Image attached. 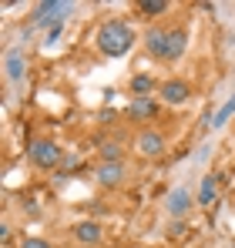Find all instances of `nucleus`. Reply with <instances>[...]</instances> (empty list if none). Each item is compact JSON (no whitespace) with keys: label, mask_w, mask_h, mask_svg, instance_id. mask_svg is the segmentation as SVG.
Here are the masks:
<instances>
[{"label":"nucleus","mask_w":235,"mask_h":248,"mask_svg":"<svg viewBox=\"0 0 235 248\" xmlns=\"http://www.w3.org/2000/svg\"><path fill=\"white\" fill-rule=\"evenodd\" d=\"M145 44H148V50H151L155 57H165V54H168V31L151 27V31H148V37H145Z\"/></svg>","instance_id":"1a4fd4ad"},{"label":"nucleus","mask_w":235,"mask_h":248,"mask_svg":"<svg viewBox=\"0 0 235 248\" xmlns=\"http://www.w3.org/2000/svg\"><path fill=\"white\" fill-rule=\"evenodd\" d=\"M74 232H78V242H84V245L101 242V225H98V221H81Z\"/></svg>","instance_id":"f8f14e48"},{"label":"nucleus","mask_w":235,"mask_h":248,"mask_svg":"<svg viewBox=\"0 0 235 248\" xmlns=\"http://www.w3.org/2000/svg\"><path fill=\"white\" fill-rule=\"evenodd\" d=\"M121 178H124V165L121 161H104V165L98 168V181L101 185H121Z\"/></svg>","instance_id":"6e6552de"},{"label":"nucleus","mask_w":235,"mask_h":248,"mask_svg":"<svg viewBox=\"0 0 235 248\" xmlns=\"http://www.w3.org/2000/svg\"><path fill=\"white\" fill-rule=\"evenodd\" d=\"M131 41H134L131 27L121 24V20H108V24L98 31V47H101L108 57H121V54H128V50H131Z\"/></svg>","instance_id":"f257e3e1"},{"label":"nucleus","mask_w":235,"mask_h":248,"mask_svg":"<svg viewBox=\"0 0 235 248\" xmlns=\"http://www.w3.org/2000/svg\"><path fill=\"white\" fill-rule=\"evenodd\" d=\"M101 158H104V161H118V158H121V144H115V141L101 144Z\"/></svg>","instance_id":"dca6fc26"},{"label":"nucleus","mask_w":235,"mask_h":248,"mask_svg":"<svg viewBox=\"0 0 235 248\" xmlns=\"http://www.w3.org/2000/svg\"><path fill=\"white\" fill-rule=\"evenodd\" d=\"M215 188H218V178H215V174H205V178H201V188H198V195H195V202L198 205H212V202H215Z\"/></svg>","instance_id":"9b49d317"},{"label":"nucleus","mask_w":235,"mask_h":248,"mask_svg":"<svg viewBox=\"0 0 235 248\" xmlns=\"http://www.w3.org/2000/svg\"><path fill=\"white\" fill-rule=\"evenodd\" d=\"M232 114H235V94L225 101V104H222V108H218V114L212 118V127H225V124L232 121Z\"/></svg>","instance_id":"2eb2a0df"},{"label":"nucleus","mask_w":235,"mask_h":248,"mask_svg":"<svg viewBox=\"0 0 235 248\" xmlns=\"http://www.w3.org/2000/svg\"><path fill=\"white\" fill-rule=\"evenodd\" d=\"M74 10V3H61V0H50V3H37L34 7V24H47V27H54V24H64V17Z\"/></svg>","instance_id":"f03ea898"},{"label":"nucleus","mask_w":235,"mask_h":248,"mask_svg":"<svg viewBox=\"0 0 235 248\" xmlns=\"http://www.w3.org/2000/svg\"><path fill=\"white\" fill-rule=\"evenodd\" d=\"M138 7H141L145 14H161V10H168V3H165V0H141Z\"/></svg>","instance_id":"f3484780"},{"label":"nucleus","mask_w":235,"mask_h":248,"mask_svg":"<svg viewBox=\"0 0 235 248\" xmlns=\"http://www.w3.org/2000/svg\"><path fill=\"white\" fill-rule=\"evenodd\" d=\"M134 144H138V151H141L145 158H158V155H165V138H161L158 131H141Z\"/></svg>","instance_id":"423d86ee"},{"label":"nucleus","mask_w":235,"mask_h":248,"mask_svg":"<svg viewBox=\"0 0 235 248\" xmlns=\"http://www.w3.org/2000/svg\"><path fill=\"white\" fill-rule=\"evenodd\" d=\"M20 248H50V242H44V238H24Z\"/></svg>","instance_id":"6ab92c4d"},{"label":"nucleus","mask_w":235,"mask_h":248,"mask_svg":"<svg viewBox=\"0 0 235 248\" xmlns=\"http://www.w3.org/2000/svg\"><path fill=\"white\" fill-rule=\"evenodd\" d=\"M24 71H27V57H24V50H20V47L7 50V57H3V74H7V81H20Z\"/></svg>","instance_id":"39448f33"},{"label":"nucleus","mask_w":235,"mask_h":248,"mask_svg":"<svg viewBox=\"0 0 235 248\" xmlns=\"http://www.w3.org/2000/svg\"><path fill=\"white\" fill-rule=\"evenodd\" d=\"M188 94H192V91H188V84L178 81V78L161 84V101H165V104H185V101H188Z\"/></svg>","instance_id":"0eeeda50"},{"label":"nucleus","mask_w":235,"mask_h":248,"mask_svg":"<svg viewBox=\"0 0 235 248\" xmlns=\"http://www.w3.org/2000/svg\"><path fill=\"white\" fill-rule=\"evenodd\" d=\"M31 161L40 168H54L61 161V148L54 144V141H47V138H37L34 144H31Z\"/></svg>","instance_id":"7ed1b4c3"},{"label":"nucleus","mask_w":235,"mask_h":248,"mask_svg":"<svg viewBox=\"0 0 235 248\" xmlns=\"http://www.w3.org/2000/svg\"><path fill=\"white\" fill-rule=\"evenodd\" d=\"M192 205H198L195 202V195L188 191V188H171L168 191V198H165V208H168V215H175V218H182V215H188L192 211Z\"/></svg>","instance_id":"20e7f679"},{"label":"nucleus","mask_w":235,"mask_h":248,"mask_svg":"<svg viewBox=\"0 0 235 248\" xmlns=\"http://www.w3.org/2000/svg\"><path fill=\"white\" fill-rule=\"evenodd\" d=\"M155 114V101L151 97H134L131 101V118H151Z\"/></svg>","instance_id":"4468645a"},{"label":"nucleus","mask_w":235,"mask_h":248,"mask_svg":"<svg viewBox=\"0 0 235 248\" xmlns=\"http://www.w3.org/2000/svg\"><path fill=\"white\" fill-rule=\"evenodd\" d=\"M61 31H64V24H54V27H47V34H44V44H47V47H50V44H57Z\"/></svg>","instance_id":"a211bd4d"},{"label":"nucleus","mask_w":235,"mask_h":248,"mask_svg":"<svg viewBox=\"0 0 235 248\" xmlns=\"http://www.w3.org/2000/svg\"><path fill=\"white\" fill-rule=\"evenodd\" d=\"M151 91H155V81H151L148 74H134V78H131V94H134V97H148Z\"/></svg>","instance_id":"ddd939ff"},{"label":"nucleus","mask_w":235,"mask_h":248,"mask_svg":"<svg viewBox=\"0 0 235 248\" xmlns=\"http://www.w3.org/2000/svg\"><path fill=\"white\" fill-rule=\"evenodd\" d=\"M185 44H188L185 31H168V54H165V61H178L185 54Z\"/></svg>","instance_id":"9d476101"}]
</instances>
